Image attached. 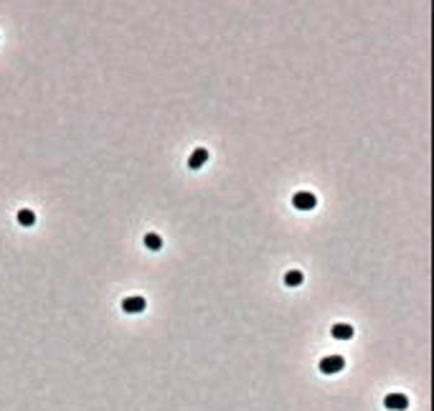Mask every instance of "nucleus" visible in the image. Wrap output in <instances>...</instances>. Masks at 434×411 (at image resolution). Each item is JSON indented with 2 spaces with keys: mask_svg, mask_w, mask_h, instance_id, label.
Returning a JSON list of instances; mask_svg holds the SVG:
<instances>
[{
  "mask_svg": "<svg viewBox=\"0 0 434 411\" xmlns=\"http://www.w3.org/2000/svg\"><path fill=\"white\" fill-rule=\"evenodd\" d=\"M343 368H345V358H343V356H325V358L320 361V371H323L325 376L340 373Z\"/></svg>",
  "mask_w": 434,
  "mask_h": 411,
  "instance_id": "1",
  "label": "nucleus"
},
{
  "mask_svg": "<svg viewBox=\"0 0 434 411\" xmlns=\"http://www.w3.org/2000/svg\"><path fill=\"white\" fill-rule=\"evenodd\" d=\"M384 406H386L389 411H407L409 409V396L394 391V394H389V396L384 399Z\"/></svg>",
  "mask_w": 434,
  "mask_h": 411,
  "instance_id": "2",
  "label": "nucleus"
},
{
  "mask_svg": "<svg viewBox=\"0 0 434 411\" xmlns=\"http://www.w3.org/2000/svg\"><path fill=\"white\" fill-rule=\"evenodd\" d=\"M292 203H295L297 211H312V208L317 206V198H315L310 191H300V193H295Z\"/></svg>",
  "mask_w": 434,
  "mask_h": 411,
  "instance_id": "3",
  "label": "nucleus"
},
{
  "mask_svg": "<svg viewBox=\"0 0 434 411\" xmlns=\"http://www.w3.org/2000/svg\"><path fill=\"white\" fill-rule=\"evenodd\" d=\"M145 307H148L145 297H127V300L122 302V310H125L127 315H140Z\"/></svg>",
  "mask_w": 434,
  "mask_h": 411,
  "instance_id": "4",
  "label": "nucleus"
},
{
  "mask_svg": "<svg viewBox=\"0 0 434 411\" xmlns=\"http://www.w3.org/2000/svg\"><path fill=\"white\" fill-rule=\"evenodd\" d=\"M206 160H209V150H206V148H196V150L191 153V158H188V168H191V170H198V168L206 165Z\"/></svg>",
  "mask_w": 434,
  "mask_h": 411,
  "instance_id": "5",
  "label": "nucleus"
},
{
  "mask_svg": "<svg viewBox=\"0 0 434 411\" xmlns=\"http://www.w3.org/2000/svg\"><path fill=\"white\" fill-rule=\"evenodd\" d=\"M333 338H338V340H351V338H353V325H348V322H335V325H333Z\"/></svg>",
  "mask_w": 434,
  "mask_h": 411,
  "instance_id": "6",
  "label": "nucleus"
},
{
  "mask_svg": "<svg viewBox=\"0 0 434 411\" xmlns=\"http://www.w3.org/2000/svg\"><path fill=\"white\" fill-rule=\"evenodd\" d=\"M305 282V274L300 272V269H290L287 274H284V284L287 287H300Z\"/></svg>",
  "mask_w": 434,
  "mask_h": 411,
  "instance_id": "7",
  "label": "nucleus"
},
{
  "mask_svg": "<svg viewBox=\"0 0 434 411\" xmlns=\"http://www.w3.org/2000/svg\"><path fill=\"white\" fill-rule=\"evenodd\" d=\"M18 223L25 226V228L33 226V223H36V213H33L31 208H20V211H18Z\"/></svg>",
  "mask_w": 434,
  "mask_h": 411,
  "instance_id": "8",
  "label": "nucleus"
},
{
  "mask_svg": "<svg viewBox=\"0 0 434 411\" xmlns=\"http://www.w3.org/2000/svg\"><path fill=\"white\" fill-rule=\"evenodd\" d=\"M145 246H148L150 251H160V249H163V239H160L158 233H145Z\"/></svg>",
  "mask_w": 434,
  "mask_h": 411,
  "instance_id": "9",
  "label": "nucleus"
}]
</instances>
